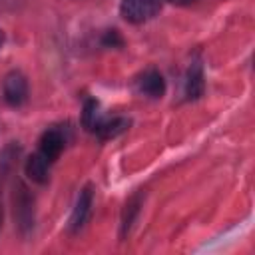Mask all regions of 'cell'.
Masks as SVG:
<instances>
[{
  "instance_id": "cell-1",
  "label": "cell",
  "mask_w": 255,
  "mask_h": 255,
  "mask_svg": "<svg viewBox=\"0 0 255 255\" xmlns=\"http://www.w3.org/2000/svg\"><path fill=\"white\" fill-rule=\"evenodd\" d=\"M163 0H122L120 14L126 22L141 24L149 18H153L161 10Z\"/></svg>"
},
{
  "instance_id": "cell-2",
  "label": "cell",
  "mask_w": 255,
  "mask_h": 255,
  "mask_svg": "<svg viewBox=\"0 0 255 255\" xmlns=\"http://www.w3.org/2000/svg\"><path fill=\"white\" fill-rule=\"evenodd\" d=\"M2 90H4V100L18 108L26 102V96H28V82L24 78V74L20 72H10L6 78H4V84H2Z\"/></svg>"
},
{
  "instance_id": "cell-3",
  "label": "cell",
  "mask_w": 255,
  "mask_h": 255,
  "mask_svg": "<svg viewBox=\"0 0 255 255\" xmlns=\"http://www.w3.org/2000/svg\"><path fill=\"white\" fill-rule=\"evenodd\" d=\"M62 149H64V135H62L58 129H48V131L42 133V137H40V149H38V151H40L50 163L60 157Z\"/></svg>"
},
{
  "instance_id": "cell-4",
  "label": "cell",
  "mask_w": 255,
  "mask_h": 255,
  "mask_svg": "<svg viewBox=\"0 0 255 255\" xmlns=\"http://www.w3.org/2000/svg\"><path fill=\"white\" fill-rule=\"evenodd\" d=\"M28 189L24 185H18V195L14 197V211H16V217L20 221V227H32V219H34V209H32V199L30 195L26 193Z\"/></svg>"
},
{
  "instance_id": "cell-5",
  "label": "cell",
  "mask_w": 255,
  "mask_h": 255,
  "mask_svg": "<svg viewBox=\"0 0 255 255\" xmlns=\"http://www.w3.org/2000/svg\"><path fill=\"white\" fill-rule=\"evenodd\" d=\"M137 88L141 94L149 96V98H161L165 92V84L159 72L155 70H147L139 80H137Z\"/></svg>"
},
{
  "instance_id": "cell-6",
  "label": "cell",
  "mask_w": 255,
  "mask_h": 255,
  "mask_svg": "<svg viewBox=\"0 0 255 255\" xmlns=\"http://www.w3.org/2000/svg\"><path fill=\"white\" fill-rule=\"evenodd\" d=\"M90 207H92V189L86 187V189H82V193L78 195L76 207H74V211H72V219H70L72 231H76V229H80V227L84 225V221L88 219Z\"/></svg>"
},
{
  "instance_id": "cell-7",
  "label": "cell",
  "mask_w": 255,
  "mask_h": 255,
  "mask_svg": "<svg viewBox=\"0 0 255 255\" xmlns=\"http://www.w3.org/2000/svg\"><path fill=\"white\" fill-rule=\"evenodd\" d=\"M48 165H50V161L38 151V153L28 157V161H26V175L32 181H36V183H46V179H48Z\"/></svg>"
},
{
  "instance_id": "cell-8",
  "label": "cell",
  "mask_w": 255,
  "mask_h": 255,
  "mask_svg": "<svg viewBox=\"0 0 255 255\" xmlns=\"http://www.w3.org/2000/svg\"><path fill=\"white\" fill-rule=\"evenodd\" d=\"M203 94V72L199 64H193L187 74V98L195 100Z\"/></svg>"
},
{
  "instance_id": "cell-9",
  "label": "cell",
  "mask_w": 255,
  "mask_h": 255,
  "mask_svg": "<svg viewBox=\"0 0 255 255\" xmlns=\"http://www.w3.org/2000/svg\"><path fill=\"white\" fill-rule=\"evenodd\" d=\"M126 128H128V122H126V120L114 118V120H108V122H100L94 131H98L102 137H114V135L122 133Z\"/></svg>"
},
{
  "instance_id": "cell-10",
  "label": "cell",
  "mask_w": 255,
  "mask_h": 255,
  "mask_svg": "<svg viewBox=\"0 0 255 255\" xmlns=\"http://www.w3.org/2000/svg\"><path fill=\"white\" fill-rule=\"evenodd\" d=\"M82 122H84V126H86L88 129H96V126L100 124V122H98V102H94V100H88V102H86Z\"/></svg>"
},
{
  "instance_id": "cell-11",
  "label": "cell",
  "mask_w": 255,
  "mask_h": 255,
  "mask_svg": "<svg viewBox=\"0 0 255 255\" xmlns=\"http://www.w3.org/2000/svg\"><path fill=\"white\" fill-rule=\"evenodd\" d=\"M171 4H177V6H187V4H191V2H195V0H169Z\"/></svg>"
},
{
  "instance_id": "cell-12",
  "label": "cell",
  "mask_w": 255,
  "mask_h": 255,
  "mask_svg": "<svg viewBox=\"0 0 255 255\" xmlns=\"http://www.w3.org/2000/svg\"><path fill=\"white\" fill-rule=\"evenodd\" d=\"M2 42H4V34H2V30H0V48H2Z\"/></svg>"
},
{
  "instance_id": "cell-13",
  "label": "cell",
  "mask_w": 255,
  "mask_h": 255,
  "mask_svg": "<svg viewBox=\"0 0 255 255\" xmlns=\"http://www.w3.org/2000/svg\"><path fill=\"white\" fill-rule=\"evenodd\" d=\"M0 219H2V213H0Z\"/></svg>"
}]
</instances>
